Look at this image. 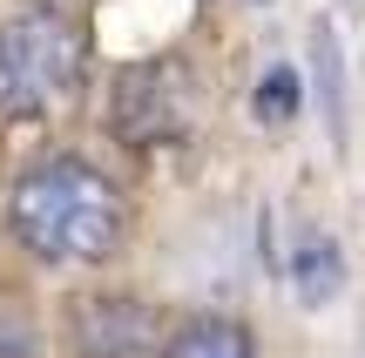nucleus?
I'll list each match as a JSON object with an SVG mask.
<instances>
[{"label": "nucleus", "instance_id": "39448f33", "mask_svg": "<svg viewBox=\"0 0 365 358\" xmlns=\"http://www.w3.org/2000/svg\"><path fill=\"white\" fill-rule=\"evenodd\" d=\"M163 358H257V332L230 311H196L163 338Z\"/></svg>", "mask_w": 365, "mask_h": 358}, {"label": "nucleus", "instance_id": "f03ea898", "mask_svg": "<svg viewBox=\"0 0 365 358\" xmlns=\"http://www.w3.org/2000/svg\"><path fill=\"white\" fill-rule=\"evenodd\" d=\"M88 41L61 7H27L0 21V115H41L81 81Z\"/></svg>", "mask_w": 365, "mask_h": 358}, {"label": "nucleus", "instance_id": "7ed1b4c3", "mask_svg": "<svg viewBox=\"0 0 365 358\" xmlns=\"http://www.w3.org/2000/svg\"><path fill=\"white\" fill-rule=\"evenodd\" d=\"M190 122H196V75L176 54L122 68L108 88V129L129 149H170L190 135Z\"/></svg>", "mask_w": 365, "mask_h": 358}, {"label": "nucleus", "instance_id": "423d86ee", "mask_svg": "<svg viewBox=\"0 0 365 358\" xmlns=\"http://www.w3.org/2000/svg\"><path fill=\"white\" fill-rule=\"evenodd\" d=\"M291 278H298V298L304 305H331V291H339V278H345V257H339V243L325 237V230H304L298 237V257H291Z\"/></svg>", "mask_w": 365, "mask_h": 358}, {"label": "nucleus", "instance_id": "1a4fd4ad", "mask_svg": "<svg viewBox=\"0 0 365 358\" xmlns=\"http://www.w3.org/2000/svg\"><path fill=\"white\" fill-rule=\"evenodd\" d=\"M318 68H325V102H331V135L345 129V108H339V41L331 27H318Z\"/></svg>", "mask_w": 365, "mask_h": 358}, {"label": "nucleus", "instance_id": "f257e3e1", "mask_svg": "<svg viewBox=\"0 0 365 358\" xmlns=\"http://www.w3.org/2000/svg\"><path fill=\"white\" fill-rule=\"evenodd\" d=\"M7 223L27 257L41 264H108L129 237V203L95 162L81 156H41L14 176Z\"/></svg>", "mask_w": 365, "mask_h": 358}, {"label": "nucleus", "instance_id": "6e6552de", "mask_svg": "<svg viewBox=\"0 0 365 358\" xmlns=\"http://www.w3.org/2000/svg\"><path fill=\"white\" fill-rule=\"evenodd\" d=\"M0 358H41V325H34V311L0 305Z\"/></svg>", "mask_w": 365, "mask_h": 358}, {"label": "nucleus", "instance_id": "0eeeda50", "mask_svg": "<svg viewBox=\"0 0 365 358\" xmlns=\"http://www.w3.org/2000/svg\"><path fill=\"white\" fill-rule=\"evenodd\" d=\"M298 102H304V75L298 68H271V75L257 81V115L264 122H291Z\"/></svg>", "mask_w": 365, "mask_h": 358}, {"label": "nucleus", "instance_id": "20e7f679", "mask_svg": "<svg viewBox=\"0 0 365 358\" xmlns=\"http://www.w3.org/2000/svg\"><path fill=\"white\" fill-rule=\"evenodd\" d=\"M68 332H75V358H149L156 311L143 298H81Z\"/></svg>", "mask_w": 365, "mask_h": 358}]
</instances>
